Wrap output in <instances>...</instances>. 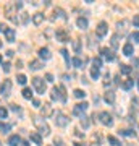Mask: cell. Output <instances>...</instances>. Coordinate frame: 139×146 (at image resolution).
I'll return each instance as SVG.
<instances>
[{"instance_id": "45", "label": "cell", "mask_w": 139, "mask_h": 146, "mask_svg": "<svg viewBox=\"0 0 139 146\" xmlns=\"http://www.w3.org/2000/svg\"><path fill=\"white\" fill-rule=\"evenodd\" d=\"M15 8L16 10H21V8H23V3H21V2H15Z\"/></svg>"}, {"instance_id": "6", "label": "cell", "mask_w": 139, "mask_h": 146, "mask_svg": "<svg viewBox=\"0 0 139 146\" xmlns=\"http://www.w3.org/2000/svg\"><path fill=\"white\" fill-rule=\"evenodd\" d=\"M89 107V104L88 102H79V104H76L74 107H73V114L74 115H84V112H86V109Z\"/></svg>"}, {"instance_id": "11", "label": "cell", "mask_w": 139, "mask_h": 146, "mask_svg": "<svg viewBox=\"0 0 139 146\" xmlns=\"http://www.w3.org/2000/svg\"><path fill=\"white\" fill-rule=\"evenodd\" d=\"M21 143H23V140H21L18 135H11L10 138H8V145L10 146H21Z\"/></svg>"}, {"instance_id": "5", "label": "cell", "mask_w": 139, "mask_h": 146, "mask_svg": "<svg viewBox=\"0 0 139 146\" xmlns=\"http://www.w3.org/2000/svg\"><path fill=\"white\" fill-rule=\"evenodd\" d=\"M68 122H70V119H68L67 115H63L62 112H57V115H55V125L57 127H67Z\"/></svg>"}, {"instance_id": "8", "label": "cell", "mask_w": 139, "mask_h": 146, "mask_svg": "<svg viewBox=\"0 0 139 146\" xmlns=\"http://www.w3.org/2000/svg\"><path fill=\"white\" fill-rule=\"evenodd\" d=\"M100 54H102V57L105 58V60H108V62H113L115 60L113 50H108L107 47H102V49H100Z\"/></svg>"}, {"instance_id": "53", "label": "cell", "mask_w": 139, "mask_h": 146, "mask_svg": "<svg viewBox=\"0 0 139 146\" xmlns=\"http://www.w3.org/2000/svg\"><path fill=\"white\" fill-rule=\"evenodd\" d=\"M74 146H84L82 143H74Z\"/></svg>"}, {"instance_id": "10", "label": "cell", "mask_w": 139, "mask_h": 146, "mask_svg": "<svg viewBox=\"0 0 139 146\" xmlns=\"http://www.w3.org/2000/svg\"><path fill=\"white\" fill-rule=\"evenodd\" d=\"M10 91H11V81L10 80H5L3 84H2V94L3 96H10Z\"/></svg>"}, {"instance_id": "14", "label": "cell", "mask_w": 139, "mask_h": 146, "mask_svg": "<svg viewBox=\"0 0 139 146\" xmlns=\"http://www.w3.org/2000/svg\"><path fill=\"white\" fill-rule=\"evenodd\" d=\"M133 52H134V47H133L131 42H128V44H125V46H123V54L126 55V57H131Z\"/></svg>"}, {"instance_id": "41", "label": "cell", "mask_w": 139, "mask_h": 146, "mask_svg": "<svg viewBox=\"0 0 139 146\" xmlns=\"http://www.w3.org/2000/svg\"><path fill=\"white\" fill-rule=\"evenodd\" d=\"M133 25L136 28H139V15H134V18H133Z\"/></svg>"}, {"instance_id": "9", "label": "cell", "mask_w": 139, "mask_h": 146, "mask_svg": "<svg viewBox=\"0 0 139 146\" xmlns=\"http://www.w3.org/2000/svg\"><path fill=\"white\" fill-rule=\"evenodd\" d=\"M96 31H97V36L99 37H103L105 34H107V31H108L107 23H105V21H100V23L97 25V29H96Z\"/></svg>"}, {"instance_id": "54", "label": "cell", "mask_w": 139, "mask_h": 146, "mask_svg": "<svg viewBox=\"0 0 139 146\" xmlns=\"http://www.w3.org/2000/svg\"><path fill=\"white\" fill-rule=\"evenodd\" d=\"M0 146H3V143H2V141H0Z\"/></svg>"}, {"instance_id": "50", "label": "cell", "mask_w": 139, "mask_h": 146, "mask_svg": "<svg viewBox=\"0 0 139 146\" xmlns=\"http://www.w3.org/2000/svg\"><path fill=\"white\" fill-rule=\"evenodd\" d=\"M55 146H62V141H60V140H55Z\"/></svg>"}, {"instance_id": "57", "label": "cell", "mask_w": 139, "mask_h": 146, "mask_svg": "<svg viewBox=\"0 0 139 146\" xmlns=\"http://www.w3.org/2000/svg\"><path fill=\"white\" fill-rule=\"evenodd\" d=\"M0 47H2V41H0Z\"/></svg>"}, {"instance_id": "35", "label": "cell", "mask_w": 139, "mask_h": 146, "mask_svg": "<svg viewBox=\"0 0 139 146\" xmlns=\"http://www.w3.org/2000/svg\"><path fill=\"white\" fill-rule=\"evenodd\" d=\"M7 117H8V110H7L5 107H0V119L5 120Z\"/></svg>"}, {"instance_id": "58", "label": "cell", "mask_w": 139, "mask_h": 146, "mask_svg": "<svg viewBox=\"0 0 139 146\" xmlns=\"http://www.w3.org/2000/svg\"><path fill=\"white\" fill-rule=\"evenodd\" d=\"M0 89H2V86H0Z\"/></svg>"}, {"instance_id": "2", "label": "cell", "mask_w": 139, "mask_h": 146, "mask_svg": "<svg viewBox=\"0 0 139 146\" xmlns=\"http://www.w3.org/2000/svg\"><path fill=\"white\" fill-rule=\"evenodd\" d=\"M32 122H34V125L39 128V133L41 135H44V136H47L49 133H50V128H49V125H47V122L42 117H32Z\"/></svg>"}, {"instance_id": "51", "label": "cell", "mask_w": 139, "mask_h": 146, "mask_svg": "<svg viewBox=\"0 0 139 146\" xmlns=\"http://www.w3.org/2000/svg\"><path fill=\"white\" fill-rule=\"evenodd\" d=\"M133 102H134V104H138V106H139V98H134Z\"/></svg>"}, {"instance_id": "16", "label": "cell", "mask_w": 139, "mask_h": 146, "mask_svg": "<svg viewBox=\"0 0 139 146\" xmlns=\"http://www.w3.org/2000/svg\"><path fill=\"white\" fill-rule=\"evenodd\" d=\"M103 99H105L107 104H113V102H115V93H113V91H107L105 96H103Z\"/></svg>"}, {"instance_id": "21", "label": "cell", "mask_w": 139, "mask_h": 146, "mask_svg": "<svg viewBox=\"0 0 139 146\" xmlns=\"http://www.w3.org/2000/svg\"><path fill=\"white\" fill-rule=\"evenodd\" d=\"M31 141L36 145H42V136L39 133H31Z\"/></svg>"}, {"instance_id": "31", "label": "cell", "mask_w": 139, "mask_h": 146, "mask_svg": "<svg viewBox=\"0 0 139 146\" xmlns=\"http://www.w3.org/2000/svg\"><path fill=\"white\" fill-rule=\"evenodd\" d=\"M21 23H23V25H28V21H29V15H28V13H26V11H21Z\"/></svg>"}, {"instance_id": "38", "label": "cell", "mask_w": 139, "mask_h": 146, "mask_svg": "<svg viewBox=\"0 0 139 146\" xmlns=\"http://www.w3.org/2000/svg\"><path fill=\"white\" fill-rule=\"evenodd\" d=\"M16 80H18V83H20V84H26V81H28V78H26L24 75H18Z\"/></svg>"}, {"instance_id": "37", "label": "cell", "mask_w": 139, "mask_h": 146, "mask_svg": "<svg viewBox=\"0 0 139 146\" xmlns=\"http://www.w3.org/2000/svg\"><path fill=\"white\" fill-rule=\"evenodd\" d=\"M118 133H120V135H123V136H133L134 135L133 130H120Z\"/></svg>"}, {"instance_id": "28", "label": "cell", "mask_w": 139, "mask_h": 146, "mask_svg": "<svg viewBox=\"0 0 139 146\" xmlns=\"http://www.w3.org/2000/svg\"><path fill=\"white\" fill-rule=\"evenodd\" d=\"M73 49H74V52H79L81 50V41L79 39H74L73 41Z\"/></svg>"}, {"instance_id": "43", "label": "cell", "mask_w": 139, "mask_h": 146, "mask_svg": "<svg viewBox=\"0 0 139 146\" xmlns=\"http://www.w3.org/2000/svg\"><path fill=\"white\" fill-rule=\"evenodd\" d=\"M45 80L49 81V83H52V81H53V75H52V73H47V75H45Z\"/></svg>"}, {"instance_id": "22", "label": "cell", "mask_w": 139, "mask_h": 146, "mask_svg": "<svg viewBox=\"0 0 139 146\" xmlns=\"http://www.w3.org/2000/svg\"><path fill=\"white\" fill-rule=\"evenodd\" d=\"M100 67H102V58L96 57L92 60V68H97V70H100Z\"/></svg>"}, {"instance_id": "34", "label": "cell", "mask_w": 139, "mask_h": 146, "mask_svg": "<svg viewBox=\"0 0 139 146\" xmlns=\"http://www.w3.org/2000/svg\"><path fill=\"white\" fill-rule=\"evenodd\" d=\"M120 70H121V73H125V75H129V73H131V67H129V65H120Z\"/></svg>"}, {"instance_id": "24", "label": "cell", "mask_w": 139, "mask_h": 146, "mask_svg": "<svg viewBox=\"0 0 139 146\" xmlns=\"http://www.w3.org/2000/svg\"><path fill=\"white\" fill-rule=\"evenodd\" d=\"M23 98H24V99H32V93H31V89L29 88L23 89Z\"/></svg>"}, {"instance_id": "42", "label": "cell", "mask_w": 139, "mask_h": 146, "mask_svg": "<svg viewBox=\"0 0 139 146\" xmlns=\"http://www.w3.org/2000/svg\"><path fill=\"white\" fill-rule=\"evenodd\" d=\"M2 67H3V72L8 73V72H10V68H11V65H10V63H3Z\"/></svg>"}, {"instance_id": "40", "label": "cell", "mask_w": 139, "mask_h": 146, "mask_svg": "<svg viewBox=\"0 0 139 146\" xmlns=\"http://www.w3.org/2000/svg\"><path fill=\"white\" fill-rule=\"evenodd\" d=\"M10 107H11V110H13V112H16V114L20 112V114H21V107H20V106H16V104H11Z\"/></svg>"}, {"instance_id": "23", "label": "cell", "mask_w": 139, "mask_h": 146, "mask_svg": "<svg viewBox=\"0 0 139 146\" xmlns=\"http://www.w3.org/2000/svg\"><path fill=\"white\" fill-rule=\"evenodd\" d=\"M133 86H134V80H126V81L123 83V89H126V91L131 89Z\"/></svg>"}, {"instance_id": "18", "label": "cell", "mask_w": 139, "mask_h": 146, "mask_svg": "<svg viewBox=\"0 0 139 146\" xmlns=\"http://www.w3.org/2000/svg\"><path fill=\"white\" fill-rule=\"evenodd\" d=\"M57 18H67V15H65V11L62 10V8H55L53 10V16H52V20H57Z\"/></svg>"}, {"instance_id": "47", "label": "cell", "mask_w": 139, "mask_h": 146, "mask_svg": "<svg viewBox=\"0 0 139 146\" xmlns=\"http://www.w3.org/2000/svg\"><path fill=\"white\" fill-rule=\"evenodd\" d=\"M13 54H15L13 50H7V57H13Z\"/></svg>"}, {"instance_id": "15", "label": "cell", "mask_w": 139, "mask_h": 146, "mask_svg": "<svg viewBox=\"0 0 139 146\" xmlns=\"http://www.w3.org/2000/svg\"><path fill=\"white\" fill-rule=\"evenodd\" d=\"M39 57L44 58V60H49V58L52 57V54L47 47H42V49H39Z\"/></svg>"}, {"instance_id": "32", "label": "cell", "mask_w": 139, "mask_h": 146, "mask_svg": "<svg viewBox=\"0 0 139 146\" xmlns=\"http://www.w3.org/2000/svg\"><path fill=\"white\" fill-rule=\"evenodd\" d=\"M108 143H110L112 146H121V143H120L115 136H108Z\"/></svg>"}, {"instance_id": "56", "label": "cell", "mask_w": 139, "mask_h": 146, "mask_svg": "<svg viewBox=\"0 0 139 146\" xmlns=\"http://www.w3.org/2000/svg\"><path fill=\"white\" fill-rule=\"evenodd\" d=\"M0 63H2V57H0Z\"/></svg>"}, {"instance_id": "25", "label": "cell", "mask_w": 139, "mask_h": 146, "mask_svg": "<svg viewBox=\"0 0 139 146\" xmlns=\"http://www.w3.org/2000/svg\"><path fill=\"white\" fill-rule=\"evenodd\" d=\"M79 119H81V125H82V128H88V127H89V123H91L88 117H86V115H81Z\"/></svg>"}, {"instance_id": "44", "label": "cell", "mask_w": 139, "mask_h": 146, "mask_svg": "<svg viewBox=\"0 0 139 146\" xmlns=\"http://www.w3.org/2000/svg\"><path fill=\"white\" fill-rule=\"evenodd\" d=\"M32 104H34V107H41V101H39V99H32Z\"/></svg>"}, {"instance_id": "17", "label": "cell", "mask_w": 139, "mask_h": 146, "mask_svg": "<svg viewBox=\"0 0 139 146\" xmlns=\"http://www.w3.org/2000/svg\"><path fill=\"white\" fill-rule=\"evenodd\" d=\"M42 21H44V13H34V15H32V23H34L36 26H39Z\"/></svg>"}, {"instance_id": "46", "label": "cell", "mask_w": 139, "mask_h": 146, "mask_svg": "<svg viewBox=\"0 0 139 146\" xmlns=\"http://www.w3.org/2000/svg\"><path fill=\"white\" fill-rule=\"evenodd\" d=\"M133 65H136V67H139V58H133Z\"/></svg>"}, {"instance_id": "29", "label": "cell", "mask_w": 139, "mask_h": 146, "mask_svg": "<svg viewBox=\"0 0 139 146\" xmlns=\"http://www.w3.org/2000/svg\"><path fill=\"white\" fill-rule=\"evenodd\" d=\"M60 54H62V55H63V58L67 60V65L70 67V63H71V60H70V57H68V50H67V49H62V50H60Z\"/></svg>"}, {"instance_id": "19", "label": "cell", "mask_w": 139, "mask_h": 146, "mask_svg": "<svg viewBox=\"0 0 139 146\" xmlns=\"http://www.w3.org/2000/svg\"><path fill=\"white\" fill-rule=\"evenodd\" d=\"M57 41H62V42H68V34L63 29H58L57 31Z\"/></svg>"}, {"instance_id": "3", "label": "cell", "mask_w": 139, "mask_h": 146, "mask_svg": "<svg viewBox=\"0 0 139 146\" xmlns=\"http://www.w3.org/2000/svg\"><path fill=\"white\" fill-rule=\"evenodd\" d=\"M32 86H34V89H36L39 94H44L47 91V86H45V81L42 78H32Z\"/></svg>"}, {"instance_id": "20", "label": "cell", "mask_w": 139, "mask_h": 146, "mask_svg": "<svg viewBox=\"0 0 139 146\" xmlns=\"http://www.w3.org/2000/svg\"><path fill=\"white\" fill-rule=\"evenodd\" d=\"M42 67H44V63L41 60H31V63H29V68L31 70H41Z\"/></svg>"}, {"instance_id": "4", "label": "cell", "mask_w": 139, "mask_h": 146, "mask_svg": "<svg viewBox=\"0 0 139 146\" xmlns=\"http://www.w3.org/2000/svg\"><path fill=\"white\" fill-rule=\"evenodd\" d=\"M99 120H100V123L105 125V127L113 125V117L108 114V112H100V114H99Z\"/></svg>"}, {"instance_id": "48", "label": "cell", "mask_w": 139, "mask_h": 146, "mask_svg": "<svg viewBox=\"0 0 139 146\" xmlns=\"http://www.w3.org/2000/svg\"><path fill=\"white\" fill-rule=\"evenodd\" d=\"M16 67H18V68H23V62H21V60H18V62H16Z\"/></svg>"}, {"instance_id": "33", "label": "cell", "mask_w": 139, "mask_h": 146, "mask_svg": "<svg viewBox=\"0 0 139 146\" xmlns=\"http://www.w3.org/2000/svg\"><path fill=\"white\" fill-rule=\"evenodd\" d=\"M110 42H112V47H113V49H118V46H120V44H118V34L112 36V41H110Z\"/></svg>"}, {"instance_id": "27", "label": "cell", "mask_w": 139, "mask_h": 146, "mask_svg": "<svg viewBox=\"0 0 139 146\" xmlns=\"http://www.w3.org/2000/svg\"><path fill=\"white\" fill-rule=\"evenodd\" d=\"M71 63H73L76 68H82V60H81L79 57H74V58L71 60Z\"/></svg>"}, {"instance_id": "7", "label": "cell", "mask_w": 139, "mask_h": 146, "mask_svg": "<svg viewBox=\"0 0 139 146\" xmlns=\"http://www.w3.org/2000/svg\"><path fill=\"white\" fill-rule=\"evenodd\" d=\"M41 112H42V117L45 119V117H50L53 114V109H52L50 102H44V106H41Z\"/></svg>"}, {"instance_id": "30", "label": "cell", "mask_w": 139, "mask_h": 146, "mask_svg": "<svg viewBox=\"0 0 139 146\" xmlns=\"http://www.w3.org/2000/svg\"><path fill=\"white\" fill-rule=\"evenodd\" d=\"M74 98H78V99H82V98H84V96H86V93H84V91H82V89H74Z\"/></svg>"}, {"instance_id": "12", "label": "cell", "mask_w": 139, "mask_h": 146, "mask_svg": "<svg viewBox=\"0 0 139 146\" xmlns=\"http://www.w3.org/2000/svg\"><path fill=\"white\" fill-rule=\"evenodd\" d=\"M5 41L15 42V29L13 28H7L5 29Z\"/></svg>"}, {"instance_id": "49", "label": "cell", "mask_w": 139, "mask_h": 146, "mask_svg": "<svg viewBox=\"0 0 139 146\" xmlns=\"http://www.w3.org/2000/svg\"><path fill=\"white\" fill-rule=\"evenodd\" d=\"M5 29H7V26H3V25L0 23V31H3V33H5Z\"/></svg>"}, {"instance_id": "55", "label": "cell", "mask_w": 139, "mask_h": 146, "mask_svg": "<svg viewBox=\"0 0 139 146\" xmlns=\"http://www.w3.org/2000/svg\"><path fill=\"white\" fill-rule=\"evenodd\" d=\"M138 88H139V80H138Z\"/></svg>"}, {"instance_id": "36", "label": "cell", "mask_w": 139, "mask_h": 146, "mask_svg": "<svg viewBox=\"0 0 139 146\" xmlns=\"http://www.w3.org/2000/svg\"><path fill=\"white\" fill-rule=\"evenodd\" d=\"M99 75H100V72H99L97 68H91V76H92V80H97Z\"/></svg>"}, {"instance_id": "26", "label": "cell", "mask_w": 139, "mask_h": 146, "mask_svg": "<svg viewBox=\"0 0 139 146\" xmlns=\"http://www.w3.org/2000/svg\"><path fill=\"white\" fill-rule=\"evenodd\" d=\"M10 128H11V125H8V123H2V122H0V131H2V133H8Z\"/></svg>"}, {"instance_id": "39", "label": "cell", "mask_w": 139, "mask_h": 146, "mask_svg": "<svg viewBox=\"0 0 139 146\" xmlns=\"http://www.w3.org/2000/svg\"><path fill=\"white\" fill-rule=\"evenodd\" d=\"M131 41H136V42H139V31H134L133 34H131Z\"/></svg>"}, {"instance_id": "13", "label": "cell", "mask_w": 139, "mask_h": 146, "mask_svg": "<svg viewBox=\"0 0 139 146\" xmlns=\"http://www.w3.org/2000/svg\"><path fill=\"white\" fill-rule=\"evenodd\" d=\"M76 25H78V28L79 29H88V18H84V16H79L76 20Z\"/></svg>"}, {"instance_id": "52", "label": "cell", "mask_w": 139, "mask_h": 146, "mask_svg": "<svg viewBox=\"0 0 139 146\" xmlns=\"http://www.w3.org/2000/svg\"><path fill=\"white\" fill-rule=\"evenodd\" d=\"M21 146H29V143H28V141H23V143H21Z\"/></svg>"}, {"instance_id": "1", "label": "cell", "mask_w": 139, "mask_h": 146, "mask_svg": "<svg viewBox=\"0 0 139 146\" xmlns=\"http://www.w3.org/2000/svg\"><path fill=\"white\" fill-rule=\"evenodd\" d=\"M50 98H52V101L67 102V89H65V86H63V84H60V86H55V88L52 89Z\"/></svg>"}]
</instances>
